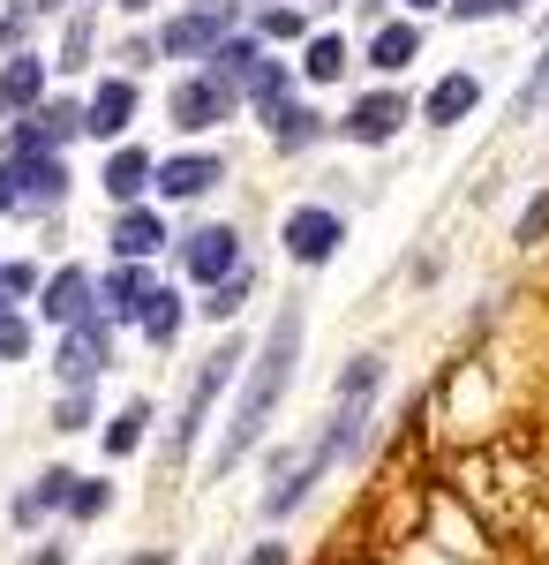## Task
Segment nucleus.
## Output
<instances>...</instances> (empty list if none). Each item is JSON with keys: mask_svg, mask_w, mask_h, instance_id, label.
<instances>
[{"mask_svg": "<svg viewBox=\"0 0 549 565\" xmlns=\"http://www.w3.org/2000/svg\"><path fill=\"white\" fill-rule=\"evenodd\" d=\"M301 332H309V324H301V302L271 317L263 348L249 354V377H241V392H234V415L218 423L212 468H234L241 452L263 445V430H271V415H279V399H287V385H294V370H301Z\"/></svg>", "mask_w": 549, "mask_h": 565, "instance_id": "nucleus-1", "label": "nucleus"}, {"mask_svg": "<svg viewBox=\"0 0 549 565\" xmlns=\"http://www.w3.org/2000/svg\"><path fill=\"white\" fill-rule=\"evenodd\" d=\"M241 362H249L241 340H218V348L204 354V370H196V385H189V407H181V423H173V437H166V468H189V452H196V437H204V423H212L218 392L234 385Z\"/></svg>", "mask_w": 549, "mask_h": 565, "instance_id": "nucleus-2", "label": "nucleus"}, {"mask_svg": "<svg viewBox=\"0 0 549 565\" xmlns=\"http://www.w3.org/2000/svg\"><path fill=\"white\" fill-rule=\"evenodd\" d=\"M234 31H241V8L234 0H196V8H181L166 31H159V53L166 61H212Z\"/></svg>", "mask_w": 549, "mask_h": 565, "instance_id": "nucleus-3", "label": "nucleus"}, {"mask_svg": "<svg viewBox=\"0 0 549 565\" xmlns=\"http://www.w3.org/2000/svg\"><path fill=\"white\" fill-rule=\"evenodd\" d=\"M279 249H287V264H332L338 249H346V218L332 212V204H294V212L279 218Z\"/></svg>", "mask_w": 549, "mask_h": 565, "instance_id": "nucleus-4", "label": "nucleus"}, {"mask_svg": "<svg viewBox=\"0 0 549 565\" xmlns=\"http://www.w3.org/2000/svg\"><path fill=\"white\" fill-rule=\"evenodd\" d=\"M173 264H181L196 287H218V279H234V271H241V226L212 218V226L181 234V242H173Z\"/></svg>", "mask_w": 549, "mask_h": 565, "instance_id": "nucleus-5", "label": "nucleus"}, {"mask_svg": "<svg viewBox=\"0 0 549 565\" xmlns=\"http://www.w3.org/2000/svg\"><path fill=\"white\" fill-rule=\"evenodd\" d=\"M407 121H415V98H399V90H362L332 129L346 136V143H362V151H377V143H391Z\"/></svg>", "mask_w": 549, "mask_h": 565, "instance_id": "nucleus-6", "label": "nucleus"}, {"mask_svg": "<svg viewBox=\"0 0 549 565\" xmlns=\"http://www.w3.org/2000/svg\"><path fill=\"white\" fill-rule=\"evenodd\" d=\"M106 354H114V324H106V317L68 324V332H61V348H53V377H61V392L90 385V377L106 370Z\"/></svg>", "mask_w": 549, "mask_h": 565, "instance_id": "nucleus-7", "label": "nucleus"}, {"mask_svg": "<svg viewBox=\"0 0 549 565\" xmlns=\"http://www.w3.org/2000/svg\"><path fill=\"white\" fill-rule=\"evenodd\" d=\"M8 181H15V212H53L68 196V159L61 151H8Z\"/></svg>", "mask_w": 549, "mask_h": 565, "instance_id": "nucleus-8", "label": "nucleus"}, {"mask_svg": "<svg viewBox=\"0 0 549 565\" xmlns=\"http://www.w3.org/2000/svg\"><path fill=\"white\" fill-rule=\"evenodd\" d=\"M166 121L181 136H204V129H218V121H234V98L196 68V76H173V90H166Z\"/></svg>", "mask_w": 549, "mask_h": 565, "instance_id": "nucleus-9", "label": "nucleus"}, {"mask_svg": "<svg viewBox=\"0 0 549 565\" xmlns=\"http://www.w3.org/2000/svg\"><path fill=\"white\" fill-rule=\"evenodd\" d=\"M218 181H226V159H218V151H173V159H159L151 189H159L166 204H204Z\"/></svg>", "mask_w": 549, "mask_h": 565, "instance_id": "nucleus-10", "label": "nucleus"}, {"mask_svg": "<svg viewBox=\"0 0 549 565\" xmlns=\"http://www.w3.org/2000/svg\"><path fill=\"white\" fill-rule=\"evenodd\" d=\"M76 136H84V106L45 98L23 121H8V151H61V143H76Z\"/></svg>", "mask_w": 549, "mask_h": 565, "instance_id": "nucleus-11", "label": "nucleus"}, {"mask_svg": "<svg viewBox=\"0 0 549 565\" xmlns=\"http://www.w3.org/2000/svg\"><path fill=\"white\" fill-rule=\"evenodd\" d=\"M136 106H143V90H136V76H106V84L84 98V136H98L106 151L121 143L128 129H136Z\"/></svg>", "mask_w": 549, "mask_h": 565, "instance_id": "nucleus-12", "label": "nucleus"}, {"mask_svg": "<svg viewBox=\"0 0 549 565\" xmlns=\"http://www.w3.org/2000/svg\"><path fill=\"white\" fill-rule=\"evenodd\" d=\"M39 317H45V324H61V332L84 324V317H98V279H90L84 264H61V271L39 287Z\"/></svg>", "mask_w": 549, "mask_h": 565, "instance_id": "nucleus-13", "label": "nucleus"}, {"mask_svg": "<svg viewBox=\"0 0 549 565\" xmlns=\"http://www.w3.org/2000/svg\"><path fill=\"white\" fill-rule=\"evenodd\" d=\"M263 61H271V45L256 39V31H234V39H226L212 61H204V76H212V84L226 90L234 106H241V98H249V84L263 76Z\"/></svg>", "mask_w": 549, "mask_h": 565, "instance_id": "nucleus-14", "label": "nucleus"}, {"mask_svg": "<svg viewBox=\"0 0 549 565\" xmlns=\"http://www.w3.org/2000/svg\"><path fill=\"white\" fill-rule=\"evenodd\" d=\"M106 242H114V264H151V257L173 242V234H166V218L151 212V204H121Z\"/></svg>", "mask_w": 549, "mask_h": 565, "instance_id": "nucleus-15", "label": "nucleus"}, {"mask_svg": "<svg viewBox=\"0 0 549 565\" xmlns=\"http://www.w3.org/2000/svg\"><path fill=\"white\" fill-rule=\"evenodd\" d=\"M151 295H159V287H151L143 264H114V271L98 279V317H106V324H143Z\"/></svg>", "mask_w": 549, "mask_h": 565, "instance_id": "nucleus-16", "label": "nucleus"}, {"mask_svg": "<svg viewBox=\"0 0 549 565\" xmlns=\"http://www.w3.org/2000/svg\"><path fill=\"white\" fill-rule=\"evenodd\" d=\"M474 106H482V76L474 68H444L422 98V121L429 129H460V121H474Z\"/></svg>", "mask_w": 549, "mask_h": 565, "instance_id": "nucleus-17", "label": "nucleus"}, {"mask_svg": "<svg viewBox=\"0 0 549 565\" xmlns=\"http://www.w3.org/2000/svg\"><path fill=\"white\" fill-rule=\"evenodd\" d=\"M45 84H53V61L45 53H8L0 61V114H31V106H45Z\"/></svg>", "mask_w": 549, "mask_h": 565, "instance_id": "nucleus-18", "label": "nucleus"}, {"mask_svg": "<svg viewBox=\"0 0 549 565\" xmlns=\"http://www.w3.org/2000/svg\"><path fill=\"white\" fill-rule=\"evenodd\" d=\"M151 174H159V159H151L143 143H114L106 167H98V189H106V204H143Z\"/></svg>", "mask_w": 549, "mask_h": 565, "instance_id": "nucleus-19", "label": "nucleus"}, {"mask_svg": "<svg viewBox=\"0 0 549 565\" xmlns=\"http://www.w3.org/2000/svg\"><path fill=\"white\" fill-rule=\"evenodd\" d=\"M362 61H369L377 76H399V68H415V61H422V15L377 23V31H369V45H362Z\"/></svg>", "mask_w": 549, "mask_h": 565, "instance_id": "nucleus-20", "label": "nucleus"}, {"mask_svg": "<svg viewBox=\"0 0 549 565\" xmlns=\"http://www.w3.org/2000/svg\"><path fill=\"white\" fill-rule=\"evenodd\" d=\"M324 136H332V121H324L316 106H294V98H287V106L271 114V143H279V151H309V143H324Z\"/></svg>", "mask_w": 549, "mask_h": 565, "instance_id": "nucleus-21", "label": "nucleus"}, {"mask_svg": "<svg viewBox=\"0 0 549 565\" xmlns=\"http://www.w3.org/2000/svg\"><path fill=\"white\" fill-rule=\"evenodd\" d=\"M98 437H106V460H128V452L151 437V399H121V407L106 415V430H98Z\"/></svg>", "mask_w": 549, "mask_h": 565, "instance_id": "nucleus-22", "label": "nucleus"}, {"mask_svg": "<svg viewBox=\"0 0 549 565\" xmlns=\"http://www.w3.org/2000/svg\"><path fill=\"white\" fill-rule=\"evenodd\" d=\"M346 61H354V45L338 39V31H316V39L301 45V76H309V84H338Z\"/></svg>", "mask_w": 549, "mask_h": 565, "instance_id": "nucleus-23", "label": "nucleus"}, {"mask_svg": "<svg viewBox=\"0 0 549 565\" xmlns=\"http://www.w3.org/2000/svg\"><path fill=\"white\" fill-rule=\"evenodd\" d=\"M256 39H263V45H309V8H294V0H271V8L256 15Z\"/></svg>", "mask_w": 549, "mask_h": 565, "instance_id": "nucleus-24", "label": "nucleus"}, {"mask_svg": "<svg viewBox=\"0 0 549 565\" xmlns=\"http://www.w3.org/2000/svg\"><path fill=\"white\" fill-rule=\"evenodd\" d=\"M68 482H76V468H45V476L31 482L23 498H15V521L31 527V521H39V513H53V505H68Z\"/></svg>", "mask_w": 549, "mask_h": 565, "instance_id": "nucleus-25", "label": "nucleus"}, {"mask_svg": "<svg viewBox=\"0 0 549 565\" xmlns=\"http://www.w3.org/2000/svg\"><path fill=\"white\" fill-rule=\"evenodd\" d=\"M181 324H189L181 295H173V287H159V295H151V309H143V340H151V348H173V340H181Z\"/></svg>", "mask_w": 549, "mask_h": 565, "instance_id": "nucleus-26", "label": "nucleus"}, {"mask_svg": "<svg viewBox=\"0 0 549 565\" xmlns=\"http://www.w3.org/2000/svg\"><path fill=\"white\" fill-rule=\"evenodd\" d=\"M90 31H98V23H90V8H76V15H68V31H61V53H53V68H61V76H84V68H90Z\"/></svg>", "mask_w": 549, "mask_h": 565, "instance_id": "nucleus-27", "label": "nucleus"}, {"mask_svg": "<svg viewBox=\"0 0 549 565\" xmlns=\"http://www.w3.org/2000/svg\"><path fill=\"white\" fill-rule=\"evenodd\" d=\"M542 106H549V53H542V61H535V68H527V84L512 90L505 121H535V114H542Z\"/></svg>", "mask_w": 549, "mask_h": 565, "instance_id": "nucleus-28", "label": "nucleus"}, {"mask_svg": "<svg viewBox=\"0 0 549 565\" xmlns=\"http://www.w3.org/2000/svg\"><path fill=\"white\" fill-rule=\"evenodd\" d=\"M287 84H294V68H287V61H263V76L249 84V106L263 114V121H271V114L287 106Z\"/></svg>", "mask_w": 549, "mask_h": 565, "instance_id": "nucleus-29", "label": "nucleus"}, {"mask_svg": "<svg viewBox=\"0 0 549 565\" xmlns=\"http://www.w3.org/2000/svg\"><path fill=\"white\" fill-rule=\"evenodd\" d=\"M249 287H256V279H249V264H241L234 279H218L212 295H204V317H212V324H234V309L249 302Z\"/></svg>", "mask_w": 549, "mask_h": 565, "instance_id": "nucleus-30", "label": "nucleus"}, {"mask_svg": "<svg viewBox=\"0 0 549 565\" xmlns=\"http://www.w3.org/2000/svg\"><path fill=\"white\" fill-rule=\"evenodd\" d=\"M377 385H384V362H377V354H354V362L338 370V399H377Z\"/></svg>", "mask_w": 549, "mask_h": 565, "instance_id": "nucleus-31", "label": "nucleus"}, {"mask_svg": "<svg viewBox=\"0 0 549 565\" xmlns=\"http://www.w3.org/2000/svg\"><path fill=\"white\" fill-rule=\"evenodd\" d=\"M106 505H114V482H98V476H76V482H68V505H61V513H76V521H98Z\"/></svg>", "mask_w": 549, "mask_h": 565, "instance_id": "nucleus-32", "label": "nucleus"}, {"mask_svg": "<svg viewBox=\"0 0 549 565\" xmlns=\"http://www.w3.org/2000/svg\"><path fill=\"white\" fill-rule=\"evenodd\" d=\"M31 354V317L15 302H0V362H23Z\"/></svg>", "mask_w": 549, "mask_h": 565, "instance_id": "nucleus-33", "label": "nucleus"}, {"mask_svg": "<svg viewBox=\"0 0 549 565\" xmlns=\"http://www.w3.org/2000/svg\"><path fill=\"white\" fill-rule=\"evenodd\" d=\"M90 423H98L90 385H76V392H61V399H53V430H90Z\"/></svg>", "mask_w": 549, "mask_h": 565, "instance_id": "nucleus-34", "label": "nucleus"}, {"mask_svg": "<svg viewBox=\"0 0 549 565\" xmlns=\"http://www.w3.org/2000/svg\"><path fill=\"white\" fill-rule=\"evenodd\" d=\"M444 15L452 23H505V15H519V0H444Z\"/></svg>", "mask_w": 549, "mask_h": 565, "instance_id": "nucleus-35", "label": "nucleus"}, {"mask_svg": "<svg viewBox=\"0 0 549 565\" xmlns=\"http://www.w3.org/2000/svg\"><path fill=\"white\" fill-rule=\"evenodd\" d=\"M39 264H0V302H23V295H31V302H39Z\"/></svg>", "mask_w": 549, "mask_h": 565, "instance_id": "nucleus-36", "label": "nucleus"}, {"mask_svg": "<svg viewBox=\"0 0 549 565\" xmlns=\"http://www.w3.org/2000/svg\"><path fill=\"white\" fill-rule=\"evenodd\" d=\"M512 242H519V249H535V242H549V196H535V204L519 212V226H512Z\"/></svg>", "mask_w": 549, "mask_h": 565, "instance_id": "nucleus-37", "label": "nucleus"}, {"mask_svg": "<svg viewBox=\"0 0 549 565\" xmlns=\"http://www.w3.org/2000/svg\"><path fill=\"white\" fill-rule=\"evenodd\" d=\"M249 565H294V543H256Z\"/></svg>", "mask_w": 549, "mask_h": 565, "instance_id": "nucleus-38", "label": "nucleus"}, {"mask_svg": "<svg viewBox=\"0 0 549 565\" xmlns=\"http://www.w3.org/2000/svg\"><path fill=\"white\" fill-rule=\"evenodd\" d=\"M23 565H68V543H39V551H31Z\"/></svg>", "mask_w": 549, "mask_h": 565, "instance_id": "nucleus-39", "label": "nucleus"}, {"mask_svg": "<svg viewBox=\"0 0 549 565\" xmlns=\"http://www.w3.org/2000/svg\"><path fill=\"white\" fill-rule=\"evenodd\" d=\"M15 212V181H8V167H0V218Z\"/></svg>", "mask_w": 549, "mask_h": 565, "instance_id": "nucleus-40", "label": "nucleus"}, {"mask_svg": "<svg viewBox=\"0 0 549 565\" xmlns=\"http://www.w3.org/2000/svg\"><path fill=\"white\" fill-rule=\"evenodd\" d=\"M128 565H173V551H136Z\"/></svg>", "mask_w": 549, "mask_h": 565, "instance_id": "nucleus-41", "label": "nucleus"}, {"mask_svg": "<svg viewBox=\"0 0 549 565\" xmlns=\"http://www.w3.org/2000/svg\"><path fill=\"white\" fill-rule=\"evenodd\" d=\"M53 8H61V0H23V15H53Z\"/></svg>", "mask_w": 549, "mask_h": 565, "instance_id": "nucleus-42", "label": "nucleus"}, {"mask_svg": "<svg viewBox=\"0 0 549 565\" xmlns=\"http://www.w3.org/2000/svg\"><path fill=\"white\" fill-rule=\"evenodd\" d=\"M106 8H121V15H143V8H151V0H106Z\"/></svg>", "mask_w": 549, "mask_h": 565, "instance_id": "nucleus-43", "label": "nucleus"}, {"mask_svg": "<svg viewBox=\"0 0 549 565\" xmlns=\"http://www.w3.org/2000/svg\"><path fill=\"white\" fill-rule=\"evenodd\" d=\"M263 8H271V0H263ZM294 8H324V0H294Z\"/></svg>", "mask_w": 549, "mask_h": 565, "instance_id": "nucleus-44", "label": "nucleus"}]
</instances>
